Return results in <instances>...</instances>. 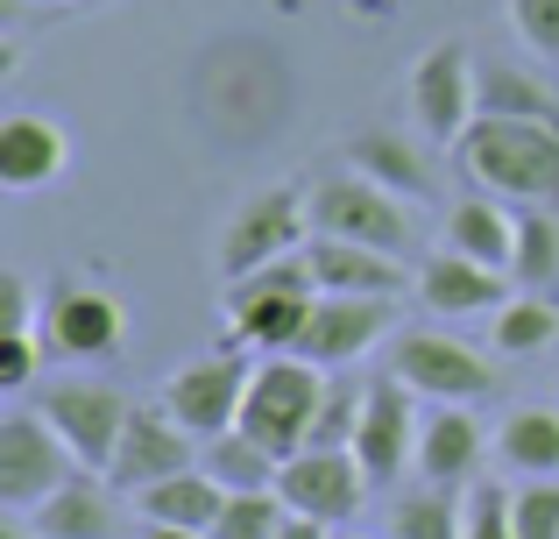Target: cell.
I'll list each match as a JSON object with an SVG mask.
<instances>
[{
    "label": "cell",
    "mask_w": 559,
    "mask_h": 539,
    "mask_svg": "<svg viewBox=\"0 0 559 539\" xmlns=\"http://www.w3.org/2000/svg\"><path fill=\"white\" fill-rule=\"evenodd\" d=\"M396 333V298H369V291H319L312 319H305L290 355L319 362V370H355L376 341Z\"/></svg>",
    "instance_id": "10"
},
{
    "label": "cell",
    "mask_w": 559,
    "mask_h": 539,
    "mask_svg": "<svg viewBox=\"0 0 559 539\" xmlns=\"http://www.w3.org/2000/svg\"><path fill=\"white\" fill-rule=\"evenodd\" d=\"M319 398H326V370L305 355H262L255 376H248V398H241V433L262 441L276 461H290L305 441H312V419Z\"/></svg>",
    "instance_id": "4"
},
{
    "label": "cell",
    "mask_w": 559,
    "mask_h": 539,
    "mask_svg": "<svg viewBox=\"0 0 559 539\" xmlns=\"http://www.w3.org/2000/svg\"><path fill=\"white\" fill-rule=\"evenodd\" d=\"M510 504H518V539H559V476H524Z\"/></svg>",
    "instance_id": "33"
},
{
    "label": "cell",
    "mask_w": 559,
    "mask_h": 539,
    "mask_svg": "<svg viewBox=\"0 0 559 539\" xmlns=\"http://www.w3.org/2000/svg\"><path fill=\"white\" fill-rule=\"evenodd\" d=\"M439 249L510 270V256H518V207H503V199H489V192L453 199V207H447V235H439Z\"/></svg>",
    "instance_id": "22"
},
{
    "label": "cell",
    "mask_w": 559,
    "mask_h": 539,
    "mask_svg": "<svg viewBox=\"0 0 559 539\" xmlns=\"http://www.w3.org/2000/svg\"><path fill=\"white\" fill-rule=\"evenodd\" d=\"M71 476H79V455L64 447V433H57L36 405L0 419V512L28 518L50 490H64Z\"/></svg>",
    "instance_id": "8"
},
{
    "label": "cell",
    "mask_w": 559,
    "mask_h": 539,
    "mask_svg": "<svg viewBox=\"0 0 559 539\" xmlns=\"http://www.w3.org/2000/svg\"><path fill=\"white\" fill-rule=\"evenodd\" d=\"M43 333H0V390H8V398H22V390H36L43 384Z\"/></svg>",
    "instance_id": "34"
},
{
    "label": "cell",
    "mask_w": 559,
    "mask_h": 539,
    "mask_svg": "<svg viewBox=\"0 0 559 539\" xmlns=\"http://www.w3.org/2000/svg\"><path fill=\"white\" fill-rule=\"evenodd\" d=\"M178 469H199V441H191L164 405H135L128 426H121V447H114V461H107V483L121 490V497H142L150 483H164V476H178Z\"/></svg>",
    "instance_id": "14"
},
{
    "label": "cell",
    "mask_w": 559,
    "mask_h": 539,
    "mask_svg": "<svg viewBox=\"0 0 559 539\" xmlns=\"http://www.w3.org/2000/svg\"><path fill=\"white\" fill-rule=\"evenodd\" d=\"M305 213H312V235L333 242H361V249L382 256H411L418 227H411V199H396L390 185H376L369 171H326V178L305 192Z\"/></svg>",
    "instance_id": "3"
},
{
    "label": "cell",
    "mask_w": 559,
    "mask_h": 539,
    "mask_svg": "<svg viewBox=\"0 0 559 539\" xmlns=\"http://www.w3.org/2000/svg\"><path fill=\"white\" fill-rule=\"evenodd\" d=\"M475 107L481 114H510V121H546V128H559V99L532 79V71H518V65H481L475 71Z\"/></svg>",
    "instance_id": "25"
},
{
    "label": "cell",
    "mask_w": 559,
    "mask_h": 539,
    "mask_svg": "<svg viewBox=\"0 0 559 539\" xmlns=\"http://www.w3.org/2000/svg\"><path fill=\"white\" fill-rule=\"evenodd\" d=\"M510 277L524 291H552L559 284V207H518V256Z\"/></svg>",
    "instance_id": "29"
},
{
    "label": "cell",
    "mask_w": 559,
    "mask_h": 539,
    "mask_svg": "<svg viewBox=\"0 0 559 539\" xmlns=\"http://www.w3.org/2000/svg\"><path fill=\"white\" fill-rule=\"evenodd\" d=\"M475 50H467L461 36H439L432 50L418 57V71H411V114H418V128L432 142H461L467 136V121H475Z\"/></svg>",
    "instance_id": "11"
},
{
    "label": "cell",
    "mask_w": 559,
    "mask_h": 539,
    "mask_svg": "<svg viewBox=\"0 0 559 539\" xmlns=\"http://www.w3.org/2000/svg\"><path fill=\"white\" fill-rule=\"evenodd\" d=\"M418 390L396 384V376H376L369 405H361V433H355V461L369 469L376 490H396V476L418 469Z\"/></svg>",
    "instance_id": "13"
},
{
    "label": "cell",
    "mask_w": 559,
    "mask_h": 539,
    "mask_svg": "<svg viewBox=\"0 0 559 539\" xmlns=\"http://www.w3.org/2000/svg\"><path fill=\"white\" fill-rule=\"evenodd\" d=\"M276 539H333V526H319V518L290 512V518H284V532H276Z\"/></svg>",
    "instance_id": "37"
},
{
    "label": "cell",
    "mask_w": 559,
    "mask_h": 539,
    "mask_svg": "<svg viewBox=\"0 0 559 539\" xmlns=\"http://www.w3.org/2000/svg\"><path fill=\"white\" fill-rule=\"evenodd\" d=\"M461 518H467V490L418 483V490H396L390 539H461Z\"/></svg>",
    "instance_id": "27"
},
{
    "label": "cell",
    "mask_w": 559,
    "mask_h": 539,
    "mask_svg": "<svg viewBox=\"0 0 559 539\" xmlns=\"http://www.w3.org/2000/svg\"><path fill=\"white\" fill-rule=\"evenodd\" d=\"M489 341H496V355H546V348L559 341V305L546 298V291H518V298L496 313Z\"/></svg>",
    "instance_id": "28"
},
{
    "label": "cell",
    "mask_w": 559,
    "mask_h": 539,
    "mask_svg": "<svg viewBox=\"0 0 559 539\" xmlns=\"http://www.w3.org/2000/svg\"><path fill=\"white\" fill-rule=\"evenodd\" d=\"M305 256H312V277H319V291H369V298H396L404 284H418V277L404 270V256L361 249V242L312 235V242H305Z\"/></svg>",
    "instance_id": "20"
},
{
    "label": "cell",
    "mask_w": 559,
    "mask_h": 539,
    "mask_svg": "<svg viewBox=\"0 0 559 539\" xmlns=\"http://www.w3.org/2000/svg\"><path fill=\"white\" fill-rule=\"evenodd\" d=\"M199 469L213 476L219 490H276L284 461H276L262 441H248V433L234 426V433H219V441H199Z\"/></svg>",
    "instance_id": "24"
},
{
    "label": "cell",
    "mask_w": 559,
    "mask_h": 539,
    "mask_svg": "<svg viewBox=\"0 0 559 539\" xmlns=\"http://www.w3.org/2000/svg\"><path fill=\"white\" fill-rule=\"evenodd\" d=\"M305 242H312L305 192H284V185H276V192H255V199H241V207L227 213L213 263H219V277H248V270L276 263V256H298Z\"/></svg>",
    "instance_id": "9"
},
{
    "label": "cell",
    "mask_w": 559,
    "mask_h": 539,
    "mask_svg": "<svg viewBox=\"0 0 559 539\" xmlns=\"http://www.w3.org/2000/svg\"><path fill=\"white\" fill-rule=\"evenodd\" d=\"M418 305L432 319H475V313H503L518 291H510V270L496 263H475V256H453V249H432L418 263Z\"/></svg>",
    "instance_id": "16"
},
{
    "label": "cell",
    "mask_w": 559,
    "mask_h": 539,
    "mask_svg": "<svg viewBox=\"0 0 559 539\" xmlns=\"http://www.w3.org/2000/svg\"><path fill=\"white\" fill-rule=\"evenodd\" d=\"M319 305V277H312V256H276V263L248 270V277H227V327L241 348L255 355H284L298 348L305 319Z\"/></svg>",
    "instance_id": "2"
},
{
    "label": "cell",
    "mask_w": 559,
    "mask_h": 539,
    "mask_svg": "<svg viewBox=\"0 0 559 539\" xmlns=\"http://www.w3.org/2000/svg\"><path fill=\"white\" fill-rule=\"evenodd\" d=\"M28 526L43 539H121L128 526H142L135 512H121V490L99 483L93 469H79L64 490H50V497L28 512Z\"/></svg>",
    "instance_id": "18"
},
{
    "label": "cell",
    "mask_w": 559,
    "mask_h": 539,
    "mask_svg": "<svg viewBox=\"0 0 559 539\" xmlns=\"http://www.w3.org/2000/svg\"><path fill=\"white\" fill-rule=\"evenodd\" d=\"M227 497H234V490H219L205 469H178V476H164V483L142 490V497H135V518H142V526L213 532V526H219V512H227Z\"/></svg>",
    "instance_id": "23"
},
{
    "label": "cell",
    "mask_w": 559,
    "mask_h": 539,
    "mask_svg": "<svg viewBox=\"0 0 559 539\" xmlns=\"http://www.w3.org/2000/svg\"><path fill=\"white\" fill-rule=\"evenodd\" d=\"M43 341H50V355L99 362V355H114V348L128 341V313H121L114 291L64 284V291H50V305H43Z\"/></svg>",
    "instance_id": "15"
},
{
    "label": "cell",
    "mask_w": 559,
    "mask_h": 539,
    "mask_svg": "<svg viewBox=\"0 0 559 539\" xmlns=\"http://www.w3.org/2000/svg\"><path fill=\"white\" fill-rule=\"evenodd\" d=\"M142 539H213V532H178V526H142Z\"/></svg>",
    "instance_id": "38"
},
{
    "label": "cell",
    "mask_w": 559,
    "mask_h": 539,
    "mask_svg": "<svg viewBox=\"0 0 559 539\" xmlns=\"http://www.w3.org/2000/svg\"><path fill=\"white\" fill-rule=\"evenodd\" d=\"M248 376H255L248 348H219V355H199V362H185V370H170L164 390H156V405L178 419L191 441H219V433L241 426Z\"/></svg>",
    "instance_id": "7"
},
{
    "label": "cell",
    "mask_w": 559,
    "mask_h": 539,
    "mask_svg": "<svg viewBox=\"0 0 559 539\" xmlns=\"http://www.w3.org/2000/svg\"><path fill=\"white\" fill-rule=\"evenodd\" d=\"M333 539H361V532H341V526H333Z\"/></svg>",
    "instance_id": "39"
},
{
    "label": "cell",
    "mask_w": 559,
    "mask_h": 539,
    "mask_svg": "<svg viewBox=\"0 0 559 539\" xmlns=\"http://www.w3.org/2000/svg\"><path fill=\"white\" fill-rule=\"evenodd\" d=\"M71 164V136L50 121V114L22 107L0 121V185L8 192H43V185H57Z\"/></svg>",
    "instance_id": "19"
},
{
    "label": "cell",
    "mask_w": 559,
    "mask_h": 539,
    "mask_svg": "<svg viewBox=\"0 0 559 539\" xmlns=\"http://www.w3.org/2000/svg\"><path fill=\"white\" fill-rule=\"evenodd\" d=\"M284 518H290L284 490H234L227 512H219V526H213V539H276Z\"/></svg>",
    "instance_id": "30"
},
{
    "label": "cell",
    "mask_w": 559,
    "mask_h": 539,
    "mask_svg": "<svg viewBox=\"0 0 559 539\" xmlns=\"http://www.w3.org/2000/svg\"><path fill=\"white\" fill-rule=\"evenodd\" d=\"M36 412L64 433V447L79 455V469L107 476L114 447H121V426H128V390L107 384V376H43L36 384Z\"/></svg>",
    "instance_id": "6"
},
{
    "label": "cell",
    "mask_w": 559,
    "mask_h": 539,
    "mask_svg": "<svg viewBox=\"0 0 559 539\" xmlns=\"http://www.w3.org/2000/svg\"><path fill=\"white\" fill-rule=\"evenodd\" d=\"M361 405H369V384H326V398H319V419H312V441H305V447H355Z\"/></svg>",
    "instance_id": "31"
},
{
    "label": "cell",
    "mask_w": 559,
    "mask_h": 539,
    "mask_svg": "<svg viewBox=\"0 0 559 539\" xmlns=\"http://www.w3.org/2000/svg\"><path fill=\"white\" fill-rule=\"evenodd\" d=\"M276 490H284L290 512L319 518V526H347V518L369 504V469L355 461V447H298V455L284 461V476H276Z\"/></svg>",
    "instance_id": "12"
},
{
    "label": "cell",
    "mask_w": 559,
    "mask_h": 539,
    "mask_svg": "<svg viewBox=\"0 0 559 539\" xmlns=\"http://www.w3.org/2000/svg\"><path fill=\"white\" fill-rule=\"evenodd\" d=\"M0 333H43L36 327V298H28V277H0Z\"/></svg>",
    "instance_id": "36"
},
{
    "label": "cell",
    "mask_w": 559,
    "mask_h": 539,
    "mask_svg": "<svg viewBox=\"0 0 559 539\" xmlns=\"http://www.w3.org/2000/svg\"><path fill=\"white\" fill-rule=\"evenodd\" d=\"M481 455H489V433H481L475 405H432L418 426V483L439 490H467L481 483Z\"/></svg>",
    "instance_id": "17"
},
{
    "label": "cell",
    "mask_w": 559,
    "mask_h": 539,
    "mask_svg": "<svg viewBox=\"0 0 559 539\" xmlns=\"http://www.w3.org/2000/svg\"><path fill=\"white\" fill-rule=\"evenodd\" d=\"M496 455L518 476H559V412H546V405L510 412L503 426H496Z\"/></svg>",
    "instance_id": "26"
},
{
    "label": "cell",
    "mask_w": 559,
    "mask_h": 539,
    "mask_svg": "<svg viewBox=\"0 0 559 539\" xmlns=\"http://www.w3.org/2000/svg\"><path fill=\"white\" fill-rule=\"evenodd\" d=\"M390 376L432 405H475L496 398V362L475 341H453L447 327H396L390 333Z\"/></svg>",
    "instance_id": "5"
},
{
    "label": "cell",
    "mask_w": 559,
    "mask_h": 539,
    "mask_svg": "<svg viewBox=\"0 0 559 539\" xmlns=\"http://www.w3.org/2000/svg\"><path fill=\"white\" fill-rule=\"evenodd\" d=\"M453 156L475 178V192L503 199V207H559V128L546 121L475 114Z\"/></svg>",
    "instance_id": "1"
},
{
    "label": "cell",
    "mask_w": 559,
    "mask_h": 539,
    "mask_svg": "<svg viewBox=\"0 0 559 539\" xmlns=\"http://www.w3.org/2000/svg\"><path fill=\"white\" fill-rule=\"evenodd\" d=\"M510 22H518V36L532 43L538 57L559 65V0H510Z\"/></svg>",
    "instance_id": "35"
},
{
    "label": "cell",
    "mask_w": 559,
    "mask_h": 539,
    "mask_svg": "<svg viewBox=\"0 0 559 539\" xmlns=\"http://www.w3.org/2000/svg\"><path fill=\"white\" fill-rule=\"evenodd\" d=\"M347 164L369 171L376 185H390L396 199H411V207H432V199H439V178H432V164H425V150L411 136H396V128H369V136H355V142H347Z\"/></svg>",
    "instance_id": "21"
},
{
    "label": "cell",
    "mask_w": 559,
    "mask_h": 539,
    "mask_svg": "<svg viewBox=\"0 0 559 539\" xmlns=\"http://www.w3.org/2000/svg\"><path fill=\"white\" fill-rule=\"evenodd\" d=\"M461 539H518V504H510L503 483H467Z\"/></svg>",
    "instance_id": "32"
}]
</instances>
